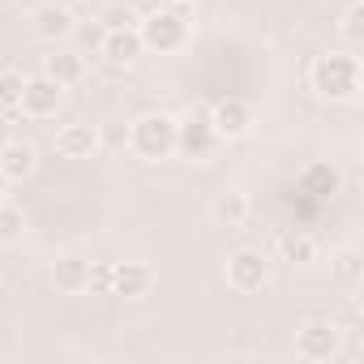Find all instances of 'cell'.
I'll use <instances>...</instances> for the list:
<instances>
[{"label":"cell","mask_w":364,"mask_h":364,"mask_svg":"<svg viewBox=\"0 0 364 364\" xmlns=\"http://www.w3.org/2000/svg\"><path fill=\"white\" fill-rule=\"evenodd\" d=\"M215 146H219V133L210 124V107H189L185 116L176 120V150L185 159L202 163V159L215 154Z\"/></svg>","instance_id":"cell-4"},{"label":"cell","mask_w":364,"mask_h":364,"mask_svg":"<svg viewBox=\"0 0 364 364\" xmlns=\"http://www.w3.org/2000/svg\"><path fill=\"white\" fill-rule=\"evenodd\" d=\"M137 35H141L146 52L167 56V52H180V48L189 43V18L180 14V9H154L150 18L137 22Z\"/></svg>","instance_id":"cell-3"},{"label":"cell","mask_w":364,"mask_h":364,"mask_svg":"<svg viewBox=\"0 0 364 364\" xmlns=\"http://www.w3.org/2000/svg\"><path fill=\"white\" fill-rule=\"evenodd\" d=\"M176 5H193V0H176Z\"/></svg>","instance_id":"cell-28"},{"label":"cell","mask_w":364,"mask_h":364,"mask_svg":"<svg viewBox=\"0 0 364 364\" xmlns=\"http://www.w3.org/2000/svg\"><path fill=\"white\" fill-rule=\"evenodd\" d=\"M18 99H22V73L14 69H0V112H18Z\"/></svg>","instance_id":"cell-20"},{"label":"cell","mask_w":364,"mask_h":364,"mask_svg":"<svg viewBox=\"0 0 364 364\" xmlns=\"http://www.w3.org/2000/svg\"><path fill=\"white\" fill-rule=\"evenodd\" d=\"M43 73L56 86H77L86 77V60L77 52H52V56H43Z\"/></svg>","instance_id":"cell-16"},{"label":"cell","mask_w":364,"mask_h":364,"mask_svg":"<svg viewBox=\"0 0 364 364\" xmlns=\"http://www.w3.org/2000/svg\"><path fill=\"white\" fill-rule=\"evenodd\" d=\"M5 185H9V180H5V176H0V202H5Z\"/></svg>","instance_id":"cell-27"},{"label":"cell","mask_w":364,"mask_h":364,"mask_svg":"<svg viewBox=\"0 0 364 364\" xmlns=\"http://www.w3.org/2000/svg\"><path fill=\"white\" fill-rule=\"evenodd\" d=\"M223 279H228L232 291L253 296V291H262L270 283V257L262 249H236L228 257V266H223Z\"/></svg>","instance_id":"cell-5"},{"label":"cell","mask_w":364,"mask_h":364,"mask_svg":"<svg viewBox=\"0 0 364 364\" xmlns=\"http://www.w3.org/2000/svg\"><path fill=\"white\" fill-rule=\"evenodd\" d=\"M22 228H26L22 210H18V206H9V202H0V240H18V236H22Z\"/></svg>","instance_id":"cell-22"},{"label":"cell","mask_w":364,"mask_h":364,"mask_svg":"<svg viewBox=\"0 0 364 364\" xmlns=\"http://www.w3.org/2000/svg\"><path fill=\"white\" fill-rule=\"evenodd\" d=\"M334 279H338L343 287H360V279H364V262H360L355 249H343V253L334 257Z\"/></svg>","instance_id":"cell-19"},{"label":"cell","mask_w":364,"mask_h":364,"mask_svg":"<svg viewBox=\"0 0 364 364\" xmlns=\"http://www.w3.org/2000/svg\"><path fill=\"white\" fill-rule=\"evenodd\" d=\"M52 283H56L60 291H69V296L86 291V287H90V262L77 257V253L56 257V262H52Z\"/></svg>","instance_id":"cell-15"},{"label":"cell","mask_w":364,"mask_h":364,"mask_svg":"<svg viewBox=\"0 0 364 364\" xmlns=\"http://www.w3.org/2000/svg\"><path fill=\"white\" fill-rule=\"evenodd\" d=\"M35 167H39V154H35L31 141L9 137L5 146H0V176H5V180H26Z\"/></svg>","instance_id":"cell-13"},{"label":"cell","mask_w":364,"mask_h":364,"mask_svg":"<svg viewBox=\"0 0 364 364\" xmlns=\"http://www.w3.org/2000/svg\"><path fill=\"white\" fill-rule=\"evenodd\" d=\"M343 39L355 48V43H364V5L360 0H347V14H343Z\"/></svg>","instance_id":"cell-21"},{"label":"cell","mask_w":364,"mask_h":364,"mask_svg":"<svg viewBox=\"0 0 364 364\" xmlns=\"http://www.w3.org/2000/svg\"><path fill=\"white\" fill-rule=\"evenodd\" d=\"M99 124H86V120H73V124H65L60 133H56V150L65 154V159H90L95 150H99Z\"/></svg>","instance_id":"cell-12"},{"label":"cell","mask_w":364,"mask_h":364,"mask_svg":"<svg viewBox=\"0 0 364 364\" xmlns=\"http://www.w3.org/2000/svg\"><path fill=\"white\" fill-rule=\"evenodd\" d=\"M65 103V86H56L48 73H35V77H22V99H18V112L31 116V120H48L56 116Z\"/></svg>","instance_id":"cell-7"},{"label":"cell","mask_w":364,"mask_h":364,"mask_svg":"<svg viewBox=\"0 0 364 364\" xmlns=\"http://www.w3.org/2000/svg\"><path fill=\"white\" fill-rule=\"evenodd\" d=\"M210 215H215V223L219 228H245V219H249V198L240 193V189H232V193H219L215 198V206H210Z\"/></svg>","instance_id":"cell-17"},{"label":"cell","mask_w":364,"mask_h":364,"mask_svg":"<svg viewBox=\"0 0 364 364\" xmlns=\"http://www.w3.org/2000/svg\"><path fill=\"white\" fill-rule=\"evenodd\" d=\"M309 86L326 103H351L360 95V60L351 52H326L309 69Z\"/></svg>","instance_id":"cell-1"},{"label":"cell","mask_w":364,"mask_h":364,"mask_svg":"<svg viewBox=\"0 0 364 364\" xmlns=\"http://www.w3.org/2000/svg\"><path fill=\"white\" fill-rule=\"evenodd\" d=\"M338 347H343V330H338L334 321H326V317L304 321L300 334H296V355L309 360V364H326V360H334Z\"/></svg>","instance_id":"cell-6"},{"label":"cell","mask_w":364,"mask_h":364,"mask_svg":"<svg viewBox=\"0 0 364 364\" xmlns=\"http://www.w3.org/2000/svg\"><path fill=\"white\" fill-rule=\"evenodd\" d=\"M86 291H112V262H90V287Z\"/></svg>","instance_id":"cell-24"},{"label":"cell","mask_w":364,"mask_h":364,"mask_svg":"<svg viewBox=\"0 0 364 364\" xmlns=\"http://www.w3.org/2000/svg\"><path fill=\"white\" fill-rule=\"evenodd\" d=\"M154 283V270L146 262H112V291L107 296H124V300H137L146 296Z\"/></svg>","instance_id":"cell-10"},{"label":"cell","mask_w":364,"mask_h":364,"mask_svg":"<svg viewBox=\"0 0 364 364\" xmlns=\"http://www.w3.org/2000/svg\"><path fill=\"white\" fill-rule=\"evenodd\" d=\"M14 137V129H9V112H0V146H5Z\"/></svg>","instance_id":"cell-26"},{"label":"cell","mask_w":364,"mask_h":364,"mask_svg":"<svg viewBox=\"0 0 364 364\" xmlns=\"http://www.w3.org/2000/svg\"><path fill=\"white\" fill-rule=\"evenodd\" d=\"M141 35H137V26H120V31H107L103 35V48H99V56L107 60V65H116V69H129V65H137L141 60Z\"/></svg>","instance_id":"cell-9"},{"label":"cell","mask_w":364,"mask_h":364,"mask_svg":"<svg viewBox=\"0 0 364 364\" xmlns=\"http://www.w3.org/2000/svg\"><path fill=\"white\" fill-rule=\"evenodd\" d=\"M279 249H283V262H291V266L317 262V240H313L309 232H300V228H291V232L279 240Z\"/></svg>","instance_id":"cell-18"},{"label":"cell","mask_w":364,"mask_h":364,"mask_svg":"<svg viewBox=\"0 0 364 364\" xmlns=\"http://www.w3.org/2000/svg\"><path fill=\"white\" fill-rule=\"evenodd\" d=\"M210 124H215V133H219V141H240V137H249V129H253V107L245 103V99H219L215 107H210Z\"/></svg>","instance_id":"cell-8"},{"label":"cell","mask_w":364,"mask_h":364,"mask_svg":"<svg viewBox=\"0 0 364 364\" xmlns=\"http://www.w3.org/2000/svg\"><path fill=\"white\" fill-rule=\"evenodd\" d=\"M99 22H103L107 31H120V26H137V18H133L129 9H120V5H116V9H107V14H103Z\"/></svg>","instance_id":"cell-25"},{"label":"cell","mask_w":364,"mask_h":364,"mask_svg":"<svg viewBox=\"0 0 364 364\" xmlns=\"http://www.w3.org/2000/svg\"><path fill=\"white\" fill-rule=\"evenodd\" d=\"M31 31H35V39L56 43V39L73 35V18H69L65 5H39V9L31 14Z\"/></svg>","instance_id":"cell-14"},{"label":"cell","mask_w":364,"mask_h":364,"mask_svg":"<svg viewBox=\"0 0 364 364\" xmlns=\"http://www.w3.org/2000/svg\"><path fill=\"white\" fill-rule=\"evenodd\" d=\"M129 146H133L137 159H150V163L176 154V116H167V112L137 116L133 129H129Z\"/></svg>","instance_id":"cell-2"},{"label":"cell","mask_w":364,"mask_h":364,"mask_svg":"<svg viewBox=\"0 0 364 364\" xmlns=\"http://www.w3.org/2000/svg\"><path fill=\"white\" fill-rule=\"evenodd\" d=\"M73 31H77V39H82L90 52H99V48H103V35H107V26H103L99 18H95V22H82V26H73Z\"/></svg>","instance_id":"cell-23"},{"label":"cell","mask_w":364,"mask_h":364,"mask_svg":"<svg viewBox=\"0 0 364 364\" xmlns=\"http://www.w3.org/2000/svg\"><path fill=\"white\" fill-rule=\"evenodd\" d=\"M338 189H343V171L334 163H309L300 171V193L313 198V202H330Z\"/></svg>","instance_id":"cell-11"}]
</instances>
